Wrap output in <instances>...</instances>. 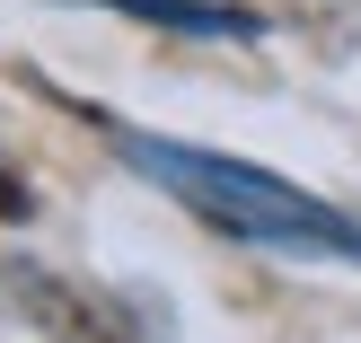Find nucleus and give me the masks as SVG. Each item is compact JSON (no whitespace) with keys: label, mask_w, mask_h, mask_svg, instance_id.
Returning <instances> with one entry per match:
<instances>
[{"label":"nucleus","mask_w":361,"mask_h":343,"mask_svg":"<svg viewBox=\"0 0 361 343\" xmlns=\"http://www.w3.org/2000/svg\"><path fill=\"white\" fill-rule=\"evenodd\" d=\"M106 150L133 176H150L168 203H185L203 229L238 238V247L300 256V264H361V220L344 203H317V194L291 185L282 168L203 150V141H168V132H141V123H106Z\"/></svg>","instance_id":"obj_1"},{"label":"nucleus","mask_w":361,"mask_h":343,"mask_svg":"<svg viewBox=\"0 0 361 343\" xmlns=\"http://www.w3.org/2000/svg\"><path fill=\"white\" fill-rule=\"evenodd\" d=\"M88 9L141 18V27H168V35H203V44H256L264 35V18L238 9V0H88Z\"/></svg>","instance_id":"obj_2"}]
</instances>
